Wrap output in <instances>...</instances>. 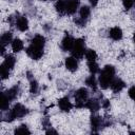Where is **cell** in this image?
<instances>
[{"mask_svg": "<svg viewBox=\"0 0 135 135\" xmlns=\"http://www.w3.org/2000/svg\"><path fill=\"white\" fill-rule=\"evenodd\" d=\"M114 75H115V68L113 65H105L103 68V70L100 72V76H99V85L101 89L105 90L110 86L112 80L114 79Z\"/></svg>", "mask_w": 135, "mask_h": 135, "instance_id": "6da1fadb", "label": "cell"}, {"mask_svg": "<svg viewBox=\"0 0 135 135\" xmlns=\"http://www.w3.org/2000/svg\"><path fill=\"white\" fill-rule=\"evenodd\" d=\"M72 56L75 57L76 59H81L83 55L85 54V45H84V40L83 39H76L74 46L72 49Z\"/></svg>", "mask_w": 135, "mask_h": 135, "instance_id": "7a4b0ae2", "label": "cell"}, {"mask_svg": "<svg viewBox=\"0 0 135 135\" xmlns=\"http://www.w3.org/2000/svg\"><path fill=\"white\" fill-rule=\"evenodd\" d=\"M89 92L84 88H80L75 92V104L77 108H82L85 105V102L88 101Z\"/></svg>", "mask_w": 135, "mask_h": 135, "instance_id": "3957f363", "label": "cell"}, {"mask_svg": "<svg viewBox=\"0 0 135 135\" xmlns=\"http://www.w3.org/2000/svg\"><path fill=\"white\" fill-rule=\"evenodd\" d=\"M26 54L34 60H38L43 55V47H39L34 44H30V46L26 49Z\"/></svg>", "mask_w": 135, "mask_h": 135, "instance_id": "277c9868", "label": "cell"}, {"mask_svg": "<svg viewBox=\"0 0 135 135\" xmlns=\"http://www.w3.org/2000/svg\"><path fill=\"white\" fill-rule=\"evenodd\" d=\"M12 112L15 116V118H21V117H24L27 113H28V110L21 103H16L14 105V108L12 109Z\"/></svg>", "mask_w": 135, "mask_h": 135, "instance_id": "5b68a950", "label": "cell"}, {"mask_svg": "<svg viewBox=\"0 0 135 135\" xmlns=\"http://www.w3.org/2000/svg\"><path fill=\"white\" fill-rule=\"evenodd\" d=\"M74 43H75L74 38H73L71 35H65L64 38H63L62 41H61V49H62L64 52L72 51V49H73V46H74Z\"/></svg>", "mask_w": 135, "mask_h": 135, "instance_id": "8992f818", "label": "cell"}, {"mask_svg": "<svg viewBox=\"0 0 135 135\" xmlns=\"http://www.w3.org/2000/svg\"><path fill=\"white\" fill-rule=\"evenodd\" d=\"M80 0H65V12L68 15H73L76 13L79 6Z\"/></svg>", "mask_w": 135, "mask_h": 135, "instance_id": "52a82bcc", "label": "cell"}, {"mask_svg": "<svg viewBox=\"0 0 135 135\" xmlns=\"http://www.w3.org/2000/svg\"><path fill=\"white\" fill-rule=\"evenodd\" d=\"M91 127H92L93 132H98V130L101 129V127H104L103 120L101 119V117H99L97 115H92L91 116Z\"/></svg>", "mask_w": 135, "mask_h": 135, "instance_id": "ba28073f", "label": "cell"}, {"mask_svg": "<svg viewBox=\"0 0 135 135\" xmlns=\"http://www.w3.org/2000/svg\"><path fill=\"white\" fill-rule=\"evenodd\" d=\"M16 26L20 32H25L28 28V21L24 16L17 17L16 20Z\"/></svg>", "mask_w": 135, "mask_h": 135, "instance_id": "9c48e42d", "label": "cell"}, {"mask_svg": "<svg viewBox=\"0 0 135 135\" xmlns=\"http://www.w3.org/2000/svg\"><path fill=\"white\" fill-rule=\"evenodd\" d=\"M124 85H126V83H124L120 78H115V79H113L112 82H111V84H110L112 91L115 92V93L120 92V91L124 88Z\"/></svg>", "mask_w": 135, "mask_h": 135, "instance_id": "30bf717a", "label": "cell"}, {"mask_svg": "<svg viewBox=\"0 0 135 135\" xmlns=\"http://www.w3.org/2000/svg\"><path fill=\"white\" fill-rule=\"evenodd\" d=\"M58 105H59V108H60V110L61 111H63V112H69L71 109H72V103H71V101H70V99L68 98V97H62V98H60L59 100H58Z\"/></svg>", "mask_w": 135, "mask_h": 135, "instance_id": "8fae6325", "label": "cell"}, {"mask_svg": "<svg viewBox=\"0 0 135 135\" xmlns=\"http://www.w3.org/2000/svg\"><path fill=\"white\" fill-rule=\"evenodd\" d=\"M65 68L71 72H75L78 69V63H77L76 58L73 56L65 58Z\"/></svg>", "mask_w": 135, "mask_h": 135, "instance_id": "7c38bea8", "label": "cell"}, {"mask_svg": "<svg viewBox=\"0 0 135 135\" xmlns=\"http://www.w3.org/2000/svg\"><path fill=\"white\" fill-rule=\"evenodd\" d=\"M110 37L113 39V40H120L122 38V31L120 27L118 26H115V27H112L110 30Z\"/></svg>", "mask_w": 135, "mask_h": 135, "instance_id": "4fadbf2b", "label": "cell"}, {"mask_svg": "<svg viewBox=\"0 0 135 135\" xmlns=\"http://www.w3.org/2000/svg\"><path fill=\"white\" fill-rule=\"evenodd\" d=\"M84 107L88 108L89 110H91L92 112H96V111L99 110L100 104H99V102H98L96 99H90V100H88V101L85 102V105H84Z\"/></svg>", "mask_w": 135, "mask_h": 135, "instance_id": "5bb4252c", "label": "cell"}, {"mask_svg": "<svg viewBox=\"0 0 135 135\" xmlns=\"http://www.w3.org/2000/svg\"><path fill=\"white\" fill-rule=\"evenodd\" d=\"M4 93H5V95L8 97V99L12 101V100H14V99L18 96V94H19V86H18V85H15V86L11 88L9 90H7V91L4 92Z\"/></svg>", "mask_w": 135, "mask_h": 135, "instance_id": "9a60e30c", "label": "cell"}, {"mask_svg": "<svg viewBox=\"0 0 135 135\" xmlns=\"http://www.w3.org/2000/svg\"><path fill=\"white\" fill-rule=\"evenodd\" d=\"M32 44L37 45L39 47H44V45H45V38L42 35H36L32 39Z\"/></svg>", "mask_w": 135, "mask_h": 135, "instance_id": "2e32d148", "label": "cell"}, {"mask_svg": "<svg viewBox=\"0 0 135 135\" xmlns=\"http://www.w3.org/2000/svg\"><path fill=\"white\" fill-rule=\"evenodd\" d=\"M12 49H13V51L15 53H18V52L22 51V49H23V42L20 39H18V38L14 39L12 41Z\"/></svg>", "mask_w": 135, "mask_h": 135, "instance_id": "e0dca14e", "label": "cell"}, {"mask_svg": "<svg viewBox=\"0 0 135 135\" xmlns=\"http://www.w3.org/2000/svg\"><path fill=\"white\" fill-rule=\"evenodd\" d=\"M55 8H56L57 13H58L60 16L66 14V12H65V1H60V0H58V1L56 2V4H55Z\"/></svg>", "mask_w": 135, "mask_h": 135, "instance_id": "ac0fdd59", "label": "cell"}, {"mask_svg": "<svg viewBox=\"0 0 135 135\" xmlns=\"http://www.w3.org/2000/svg\"><path fill=\"white\" fill-rule=\"evenodd\" d=\"M15 63H16V59H15V57L13 55H7L5 57V59H4V62H3V64L5 66H7L9 70H12L14 68Z\"/></svg>", "mask_w": 135, "mask_h": 135, "instance_id": "d6986e66", "label": "cell"}, {"mask_svg": "<svg viewBox=\"0 0 135 135\" xmlns=\"http://www.w3.org/2000/svg\"><path fill=\"white\" fill-rule=\"evenodd\" d=\"M12 39H13V35H12L11 32H6V33L2 34V36H1V45L5 46L9 42H12Z\"/></svg>", "mask_w": 135, "mask_h": 135, "instance_id": "ffe728a7", "label": "cell"}, {"mask_svg": "<svg viewBox=\"0 0 135 135\" xmlns=\"http://www.w3.org/2000/svg\"><path fill=\"white\" fill-rule=\"evenodd\" d=\"M90 14H91V8H90L88 5H83V6H81V8L79 9V15H80V17H81L82 19H84V20H86V19L89 18Z\"/></svg>", "mask_w": 135, "mask_h": 135, "instance_id": "44dd1931", "label": "cell"}, {"mask_svg": "<svg viewBox=\"0 0 135 135\" xmlns=\"http://www.w3.org/2000/svg\"><path fill=\"white\" fill-rule=\"evenodd\" d=\"M85 84L88 85V86H90V88H92L93 90H96V88H97V82H96V78H95V76L92 74L91 76H89L86 79H85Z\"/></svg>", "mask_w": 135, "mask_h": 135, "instance_id": "7402d4cb", "label": "cell"}, {"mask_svg": "<svg viewBox=\"0 0 135 135\" xmlns=\"http://www.w3.org/2000/svg\"><path fill=\"white\" fill-rule=\"evenodd\" d=\"M9 101H11V100H9L8 97L5 95V93H2V98H1V110H2L3 112L8 110Z\"/></svg>", "mask_w": 135, "mask_h": 135, "instance_id": "603a6c76", "label": "cell"}, {"mask_svg": "<svg viewBox=\"0 0 135 135\" xmlns=\"http://www.w3.org/2000/svg\"><path fill=\"white\" fill-rule=\"evenodd\" d=\"M85 58H86L88 62L96 61V59H97V54H96V52L93 51V50H86V51H85Z\"/></svg>", "mask_w": 135, "mask_h": 135, "instance_id": "cb8c5ba5", "label": "cell"}, {"mask_svg": "<svg viewBox=\"0 0 135 135\" xmlns=\"http://www.w3.org/2000/svg\"><path fill=\"white\" fill-rule=\"evenodd\" d=\"M14 133H15L16 135H17V134H31V131L28 130V128H27L26 124H21V126H19V127L15 130Z\"/></svg>", "mask_w": 135, "mask_h": 135, "instance_id": "d4e9b609", "label": "cell"}, {"mask_svg": "<svg viewBox=\"0 0 135 135\" xmlns=\"http://www.w3.org/2000/svg\"><path fill=\"white\" fill-rule=\"evenodd\" d=\"M4 112H5V113L2 114V118H3L4 121H6V122H12L14 119H16L15 116H14V114H13V112H12V110H11V111H4Z\"/></svg>", "mask_w": 135, "mask_h": 135, "instance_id": "484cf974", "label": "cell"}, {"mask_svg": "<svg viewBox=\"0 0 135 135\" xmlns=\"http://www.w3.org/2000/svg\"><path fill=\"white\" fill-rule=\"evenodd\" d=\"M0 74H1V78L2 79H7L9 76V69L7 66H5L3 63L0 66Z\"/></svg>", "mask_w": 135, "mask_h": 135, "instance_id": "4316f807", "label": "cell"}, {"mask_svg": "<svg viewBox=\"0 0 135 135\" xmlns=\"http://www.w3.org/2000/svg\"><path fill=\"white\" fill-rule=\"evenodd\" d=\"M88 65H89V71L91 72V74L95 75L97 72H99V66H98V64L96 63V61L88 62Z\"/></svg>", "mask_w": 135, "mask_h": 135, "instance_id": "83f0119b", "label": "cell"}, {"mask_svg": "<svg viewBox=\"0 0 135 135\" xmlns=\"http://www.w3.org/2000/svg\"><path fill=\"white\" fill-rule=\"evenodd\" d=\"M38 91H39V84H38V82L36 80L32 79L31 80V85H30V92L32 94H37Z\"/></svg>", "mask_w": 135, "mask_h": 135, "instance_id": "f1b7e54d", "label": "cell"}, {"mask_svg": "<svg viewBox=\"0 0 135 135\" xmlns=\"http://www.w3.org/2000/svg\"><path fill=\"white\" fill-rule=\"evenodd\" d=\"M122 4L126 9H130L134 4V0H122Z\"/></svg>", "mask_w": 135, "mask_h": 135, "instance_id": "f546056e", "label": "cell"}, {"mask_svg": "<svg viewBox=\"0 0 135 135\" xmlns=\"http://www.w3.org/2000/svg\"><path fill=\"white\" fill-rule=\"evenodd\" d=\"M74 22H75L78 26H84V25L86 24V20L82 19L81 17H79V18H75V19H74Z\"/></svg>", "mask_w": 135, "mask_h": 135, "instance_id": "4dcf8cb0", "label": "cell"}, {"mask_svg": "<svg viewBox=\"0 0 135 135\" xmlns=\"http://www.w3.org/2000/svg\"><path fill=\"white\" fill-rule=\"evenodd\" d=\"M128 94H129V96H130L133 100H135V85H133V86H131V88L129 89Z\"/></svg>", "mask_w": 135, "mask_h": 135, "instance_id": "1f68e13d", "label": "cell"}, {"mask_svg": "<svg viewBox=\"0 0 135 135\" xmlns=\"http://www.w3.org/2000/svg\"><path fill=\"white\" fill-rule=\"evenodd\" d=\"M102 108L109 109V108H110V101H109V100H103V101H102Z\"/></svg>", "mask_w": 135, "mask_h": 135, "instance_id": "d6a6232c", "label": "cell"}, {"mask_svg": "<svg viewBox=\"0 0 135 135\" xmlns=\"http://www.w3.org/2000/svg\"><path fill=\"white\" fill-rule=\"evenodd\" d=\"M89 1H90V3H91L92 6H96L97 3H98V0H89Z\"/></svg>", "mask_w": 135, "mask_h": 135, "instance_id": "836d02e7", "label": "cell"}, {"mask_svg": "<svg viewBox=\"0 0 135 135\" xmlns=\"http://www.w3.org/2000/svg\"><path fill=\"white\" fill-rule=\"evenodd\" d=\"M51 133H53V134H57V131H55V130H53V129H49V130H46V134H51Z\"/></svg>", "mask_w": 135, "mask_h": 135, "instance_id": "e575fe53", "label": "cell"}, {"mask_svg": "<svg viewBox=\"0 0 135 135\" xmlns=\"http://www.w3.org/2000/svg\"><path fill=\"white\" fill-rule=\"evenodd\" d=\"M133 41H134V43H135V33H134V35H133Z\"/></svg>", "mask_w": 135, "mask_h": 135, "instance_id": "d590c367", "label": "cell"}, {"mask_svg": "<svg viewBox=\"0 0 135 135\" xmlns=\"http://www.w3.org/2000/svg\"><path fill=\"white\" fill-rule=\"evenodd\" d=\"M60 1H65V0H60Z\"/></svg>", "mask_w": 135, "mask_h": 135, "instance_id": "8d00e7d4", "label": "cell"}, {"mask_svg": "<svg viewBox=\"0 0 135 135\" xmlns=\"http://www.w3.org/2000/svg\"><path fill=\"white\" fill-rule=\"evenodd\" d=\"M134 2H135V0H134Z\"/></svg>", "mask_w": 135, "mask_h": 135, "instance_id": "74e56055", "label": "cell"}]
</instances>
